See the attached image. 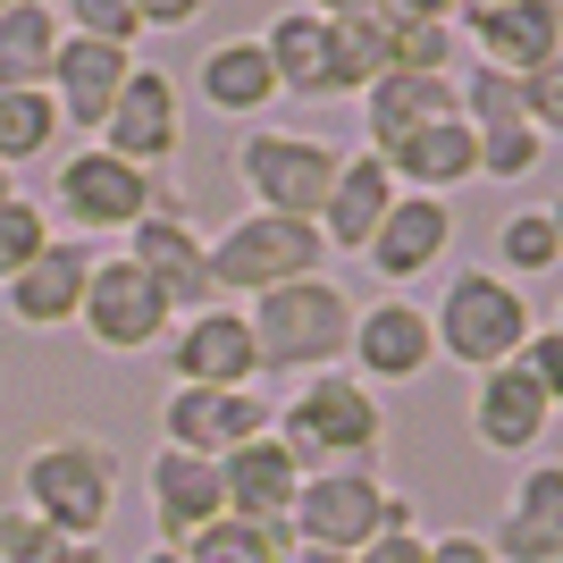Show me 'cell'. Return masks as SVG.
I'll return each mask as SVG.
<instances>
[{"mask_svg": "<svg viewBox=\"0 0 563 563\" xmlns=\"http://www.w3.org/2000/svg\"><path fill=\"white\" fill-rule=\"evenodd\" d=\"M186 555L194 563H295V539H286L278 521H235V514H219L211 530H194V539H186Z\"/></svg>", "mask_w": 563, "mask_h": 563, "instance_id": "cell-30", "label": "cell"}, {"mask_svg": "<svg viewBox=\"0 0 563 563\" xmlns=\"http://www.w3.org/2000/svg\"><path fill=\"white\" fill-rule=\"evenodd\" d=\"M202 9H211V0H135L143 34H186V25H202Z\"/></svg>", "mask_w": 563, "mask_h": 563, "instance_id": "cell-38", "label": "cell"}, {"mask_svg": "<svg viewBox=\"0 0 563 563\" xmlns=\"http://www.w3.org/2000/svg\"><path fill=\"white\" fill-rule=\"evenodd\" d=\"M378 9H396V18H421V25H454V18H463V0H378Z\"/></svg>", "mask_w": 563, "mask_h": 563, "instance_id": "cell-41", "label": "cell"}, {"mask_svg": "<svg viewBox=\"0 0 563 563\" xmlns=\"http://www.w3.org/2000/svg\"><path fill=\"white\" fill-rule=\"evenodd\" d=\"M329 235L320 219H286V211H235L228 228L211 235V286L228 303H253L269 286H295L311 269H329Z\"/></svg>", "mask_w": 563, "mask_h": 563, "instance_id": "cell-5", "label": "cell"}, {"mask_svg": "<svg viewBox=\"0 0 563 563\" xmlns=\"http://www.w3.org/2000/svg\"><path fill=\"white\" fill-rule=\"evenodd\" d=\"M496 261H505V278H547L563 261V235H555V219H547V202H521V211H505L496 219Z\"/></svg>", "mask_w": 563, "mask_h": 563, "instance_id": "cell-31", "label": "cell"}, {"mask_svg": "<svg viewBox=\"0 0 563 563\" xmlns=\"http://www.w3.org/2000/svg\"><path fill=\"white\" fill-rule=\"evenodd\" d=\"M168 387H261V345H253V320L244 303H202V311H177L168 329Z\"/></svg>", "mask_w": 563, "mask_h": 563, "instance_id": "cell-11", "label": "cell"}, {"mask_svg": "<svg viewBox=\"0 0 563 563\" xmlns=\"http://www.w3.org/2000/svg\"><path fill=\"white\" fill-rule=\"evenodd\" d=\"M18 505L34 521H51L59 539L93 547L118 514V454L101 438H85V429H51L18 463Z\"/></svg>", "mask_w": 563, "mask_h": 563, "instance_id": "cell-2", "label": "cell"}, {"mask_svg": "<svg viewBox=\"0 0 563 563\" xmlns=\"http://www.w3.org/2000/svg\"><path fill=\"white\" fill-rule=\"evenodd\" d=\"M555 404L521 362H496V371L471 378V446L479 454H539Z\"/></svg>", "mask_w": 563, "mask_h": 563, "instance_id": "cell-18", "label": "cell"}, {"mask_svg": "<svg viewBox=\"0 0 563 563\" xmlns=\"http://www.w3.org/2000/svg\"><path fill=\"white\" fill-rule=\"evenodd\" d=\"M303 9H320V18H336V25H345V18H371L378 0H303Z\"/></svg>", "mask_w": 563, "mask_h": 563, "instance_id": "cell-42", "label": "cell"}, {"mask_svg": "<svg viewBox=\"0 0 563 563\" xmlns=\"http://www.w3.org/2000/svg\"><path fill=\"white\" fill-rule=\"evenodd\" d=\"M295 563H353V555H329V547H295Z\"/></svg>", "mask_w": 563, "mask_h": 563, "instance_id": "cell-44", "label": "cell"}, {"mask_svg": "<svg viewBox=\"0 0 563 563\" xmlns=\"http://www.w3.org/2000/svg\"><path fill=\"white\" fill-rule=\"evenodd\" d=\"M555 329H563V303H555Z\"/></svg>", "mask_w": 563, "mask_h": 563, "instance_id": "cell-49", "label": "cell"}, {"mask_svg": "<svg viewBox=\"0 0 563 563\" xmlns=\"http://www.w3.org/2000/svg\"><path fill=\"white\" fill-rule=\"evenodd\" d=\"M0 563H76V539H59L51 521L9 505V514H0Z\"/></svg>", "mask_w": 563, "mask_h": 563, "instance_id": "cell-35", "label": "cell"}, {"mask_svg": "<svg viewBox=\"0 0 563 563\" xmlns=\"http://www.w3.org/2000/svg\"><path fill=\"white\" fill-rule=\"evenodd\" d=\"M471 9H505V0H463V18H471Z\"/></svg>", "mask_w": 563, "mask_h": 563, "instance_id": "cell-46", "label": "cell"}, {"mask_svg": "<svg viewBox=\"0 0 563 563\" xmlns=\"http://www.w3.org/2000/svg\"><path fill=\"white\" fill-rule=\"evenodd\" d=\"M59 101L34 85V93H0V168H25L43 161V152H59Z\"/></svg>", "mask_w": 563, "mask_h": 563, "instance_id": "cell-29", "label": "cell"}, {"mask_svg": "<svg viewBox=\"0 0 563 563\" xmlns=\"http://www.w3.org/2000/svg\"><path fill=\"white\" fill-rule=\"evenodd\" d=\"M521 101H530V126H539L547 143H563V51L521 76Z\"/></svg>", "mask_w": 563, "mask_h": 563, "instance_id": "cell-37", "label": "cell"}, {"mask_svg": "<svg viewBox=\"0 0 563 563\" xmlns=\"http://www.w3.org/2000/svg\"><path fill=\"white\" fill-rule=\"evenodd\" d=\"M126 261H143V269H152V286L168 295V311L219 303V286H211V235L186 219V194H177V186L161 194V211L126 235Z\"/></svg>", "mask_w": 563, "mask_h": 563, "instance_id": "cell-15", "label": "cell"}, {"mask_svg": "<svg viewBox=\"0 0 563 563\" xmlns=\"http://www.w3.org/2000/svg\"><path fill=\"white\" fill-rule=\"evenodd\" d=\"M261 51H269V68H278V93H295V101H353L336 18H320V9L295 0V9H278V18L261 25Z\"/></svg>", "mask_w": 563, "mask_h": 563, "instance_id": "cell-16", "label": "cell"}, {"mask_svg": "<svg viewBox=\"0 0 563 563\" xmlns=\"http://www.w3.org/2000/svg\"><path fill=\"white\" fill-rule=\"evenodd\" d=\"M378 530H421L412 496H396L378 471H311L295 514H286V539L329 547V555H362Z\"/></svg>", "mask_w": 563, "mask_h": 563, "instance_id": "cell-6", "label": "cell"}, {"mask_svg": "<svg viewBox=\"0 0 563 563\" xmlns=\"http://www.w3.org/2000/svg\"><path fill=\"white\" fill-rule=\"evenodd\" d=\"M496 563H563V463H521L514 479V505H505V521L488 530Z\"/></svg>", "mask_w": 563, "mask_h": 563, "instance_id": "cell-23", "label": "cell"}, {"mask_svg": "<svg viewBox=\"0 0 563 563\" xmlns=\"http://www.w3.org/2000/svg\"><path fill=\"white\" fill-rule=\"evenodd\" d=\"M161 194H168V177L118 161V152H101V143H76L68 161L51 168V211L68 219L85 244H93V235H135L143 219L161 211Z\"/></svg>", "mask_w": 563, "mask_h": 563, "instance_id": "cell-7", "label": "cell"}, {"mask_svg": "<svg viewBox=\"0 0 563 563\" xmlns=\"http://www.w3.org/2000/svg\"><path fill=\"white\" fill-rule=\"evenodd\" d=\"M269 438L303 463V479L311 471H378V454H387V404L353 371H311V378H295V396H278Z\"/></svg>", "mask_w": 563, "mask_h": 563, "instance_id": "cell-1", "label": "cell"}, {"mask_svg": "<svg viewBox=\"0 0 563 563\" xmlns=\"http://www.w3.org/2000/svg\"><path fill=\"white\" fill-rule=\"evenodd\" d=\"M93 143L118 152V161H135V168H152V177L177 168V152H186V93H177V76L161 59H135Z\"/></svg>", "mask_w": 563, "mask_h": 563, "instance_id": "cell-9", "label": "cell"}, {"mask_svg": "<svg viewBox=\"0 0 563 563\" xmlns=\"http://www.w3.org/2000/svg\"><path fill=\"white\" fill-rule=\"evenodd\" d=\"M76 329L93 336L101 353H152V345H168L177 311H168V295L152 286V269H143V261L118 253V261H93V286H85Z\"/></svg>", "mask_w": 563, "mask_h": 563, "instance_id": "cell-10", "label": "cell"}, {"mask_svg": "<svg viewBox=\"0 0 563 563\" xmlns=\"http://www.w3.org/2000/svg\"><path fill=\"white\" fill-rule=\"evenodd\" d=\"M143 505H152V530H161V547H186L194 530H211V521L228 514L219 463H202V454H177V446H161L152 463H143Z\"/></svg>", "mask_w": 563, "mask_h": 563, "instance_id": "cell-20", "label": "cell"}, {"mask_svg": "<svg viewBox=\"0 0 563 563\" xmlns=\"http://www.w3.org/2000/svg\"><path fill=\"white\" fill-rule=\"evenodd\" d=\"M194 93H202V110L235 118V126H261L269 101H286L278 68H269V51H261V34H228V43L202 51V59H194Z\"/></svg>", "mask_w": 563, "mask_h": 563, "instance_id": "cell-22", "label": "cell"}, {"mask_svg": "<svg viewBox=\"0 0 563 563\" xmlns=\"http://www.w3.org/2000/svg\"><path fill=\"white\" fill-rule=\"evenodd\" d=\"M378 161L396 168V186L404 194H463V186H479V126H471L463 110H446V118H429V126H412V135L396 143V152H378Z\"/></svg>", "mask_w": 563, "mask_h": 563, "instance_id": "cell-21", "label": "cell"}, {"mask_svg": "<svg viewBox=\"0 0 563 563\" xmlns=\"http://www.w3.org/2000/svg\"><path fill=\"white\" fill-rule=\"evenodd\" d=\"M59 43H68L59 0L0 9V93H34V85H51V59H59Z\"/></svg>", "mask_w": 563, "mask_h": 563, "instance_id": "cell-28", "label": "cell"}, {"mask_svg": "<svg viewBox=\"0 0 563 563\" xmlns=\"http://www.w3.org/2000/svg\"><path fill=\"white\" fill-rule=\"evenodd\" d=\"M0 9H25V0H0Z\"/></svg>", "mask_w": 563, "mask_h": 563, "instance_id": "cell-48", "label": "cell"}, {"mask_svg": "<svg viewBox=\"0 0 563 563\" xmlns=\"http://www.w3.org/2000/svg\"><path fill=\"white\" fill-rule=\"evenodd\" d=\"M278 421V396H261V387H168L161 396V446L177 454H235L244 438H269Z\"/></svg>", "mask_w": 563, "mask_h": 563, "instance_id": "cell-12", "label": "cell"}, {"mask_svg": "<svg viewBox=\"0 0 563 563\" xmlns=\"http://www.w3.org/2000/svg\"><path fill=\"white\" fill-rule=\"evenodd\" d=\"M454 110V76H378L371 93H362V143L371 152H396L412 126Z\"/></svg>", "mask_w": 563, "mask_h": 563, "instance_id": "cell-27", "label": "cell"}, {"mask_svg": "<svg viewBox=\"0 0 563 563\" xmlns=\"http://www.w3.org/2000/svg\"><path fill=\"white\" fill-rule=\"evenodd\" d=\"M353 295L329 278V269H311L295 286H269L244 303L253 320V345H261V378H311V371H345V345H353Z\"/></svg>", "mask_w": 563, "mask_h": 563, "instance_id": "cell-3", "label": "cell"}, {"mask_svg": "<svg viewBox=\"0 0 563 563\" xmlns=\"http://www.w3.org/2000/svg\"><path fill=\"white\" fill-rule=\"evenodd\" d=\"M547 161V135L521 118V126H479V177H496V186H521V177H539Z\"/></svg>", "mask_w": 563, "mask_h": 563, "instance_id": "cell-33", "label": "cell"}, {"mask_svg": "<svg viewBox=\"0 0 563 563\" xmlns=\"http://www.w3.org/2000/svg\"><path fill=\"white\" fill-rule=\"evenodd\" d=\"M135 563H194V555H186V547H143Z\"/></svg>", "mask_w": 563, "mask_h": 563, "instance_id": "cell-43", "label": "cell"}, {"mask_svg": "<svg viewBox=\"0 0 563 563\" xmlns=\"http://www.w3.org/2000/svg\"><path fill=\"white\" fill-rule=\"evenodd\" d=\"M454 34L471 43V59H488L505 76H530L539 59L563 51V0H505V9H471L454 18Z\"/></svg>", "mask_w": 563, "mask_h": 563, "instance_id": "cell-19", "label": "cell"}, {"mask_svg": "<svg viewBox=\"0 0 563 563\" xmlns=\"http://www.w3.org/2000/svg\"><path fill=\"white\" fill-rule=\"evenodd\" d=\"M429 329H438V362L479 378V371H496V362H514L530 345L539 311H530V295L505 269H454L438 311H429Z\"/></svg>", "mask_w": 563, "mask_h": 563, "instance_id": "cell-4", "label": "cell"}, {"mask_svg": "<svg viewBox=\"0 0 563 563\" xmlns=\"http://www.w3.org/2000/svg\"><path fill=\"white\" fill-rule=\"evenodd\" d=\"M353 563H429V530H378Z\"/></svg>", "mask_w": 563, "mask_h": 563, "instance_id": "cell-39", "label": "cell"}, {"mask_svg": "<svg viewBox=\"0 0 563 563\" xmlns=\"http://www.w3.org/2000/svg\"><path fill=\"white\" fill-rule=\"evenodd\" d=\"M454 110H463L471 126H521L530 101H521V76L488 68V59H463V68H454Z\"/></svg>", "mask_w": 563, "mask_h": 563, "instance_id": "cell-32", "label": "cell"}, {"mask_svg": "<svg viewBox=\"0 0 563 563\" xmlns=\"http://www.w3.org/2000/svg\"><path fill=\"white\" fill-rule=\"evenodd\" d=\"M9 194H18V168H0V202H9Z\"/></svg>", "mask_w": 563, "mask_h": 563, "instance_id": "cell-45", "label": "cell"}, {"mask_svg": "<svg viewBox=\"0 0 563 563\" xmlns=\"http://www.w3.org/2000/svg\"><path fill=\"white\" fill-rule=\"evenodd\" d=\"M396 168L378 161L371 143H362V152H345V161H336V186H329V202H320V235H329V253H362V244H371V228L387 211H396Z\"/></svg>", "mask_w": 563, "mask_h": 563, "instance_id": "cell-26", "label": "cell"}, {"mask_svg": "<svg viewBox=\"0 0 563 563\" xmlns=\"http://www.w3.org/2000/svg\"><path fill=\"white\" fill-rule=\"evenodd\" d=\"M454 235H463V219H454L446 194H396V211L371 228L362 261H371V278L387 286V295H404V286H421L438 261H454Z\"/></svg>", "mask_w": 563, "mask_h": 563, "instance_id": "cell-13", "label": "cell"}, {"mask_svg": "<svg viewBox=\"0 0 563 563\" xmlns=\"http://www.w3.org/2000/svg\"><path fill=\"white\" fill-rule=\"evenodd\" d=\"M43 244H51V211H43V202H25V194H9V202H0V286L18 278Z\"/></svg>", "mask_w": 563, "mask_h": 563, "instance_id": "cell-34", "label": "cell"}, {"mask_svg": "<svg viewBox=\"0 0 563 563\" xmlns=\"http://www.w3.org/2000/svg\"><path fill=\"white\" fill-rule=\"evenodd\" d=\"M219 488H228L235 521H278L286 530L295 496H303V463H295L278 438H244L235 454H219Z\"/></svg>", "mask_w": 563, "mask_h": 563, "instance_id": "cell-25", "label": "cell"}, {"mask_svg": "<svg viewBox=\"0 0 563 563\" xmlns=\"http://www.w3.org/2000/svg\"><path fill=\"white\" fill-rule=\"evenodd\" d=\"M126 68H135V51L93 43V34H68V43H59V59H51V85H43V93L59 101V126H85V135H101V118H110V101H118V85H126Z\"/></svg>", "mask_w": 563, "mask_h": 563, "instance_id": "cell-24", "label": "cell"}, {"mask_svg": "<svg viewBox=\"0 0 563 563\" xmlns=\"http://www.w3.org/2000/svg\"><path fill=\"white\" fill-rule=\"evenodd\" d=\"M59 25H68V34H93V43H118V51L143 43L135 0H59Z\"/></svg>", "mask_w": 563, "mask_h": 563, "instance_id": "cell-36", "label": "cell"}, {"mask_svg": "<svg viewBox=\"0 0 563 563\" xmlns=\"http://www.w3.org/2000/svg\"><path fill=\"white\" fill-rule=\"evenodd\" d=\"M93 244H85V235H51L43 253L25 261L18 278L0 286V303H9V320H18V329H76V311H85V286H93Z\"/></svg>", "mask_w": 563, "mask_h": 563, "instance_id": "cell-17", "label": "cell"}, {"mask_svg": "<svg viewBox=\"0 0 563 563\" xmlns=\"http://www.w3.org/2000/svg\"><path fill=\"white\" fill-rule=\"evenodd\" d=\"M438 362V329L412 295H378V303L353 311V345H345V371L362 387H412V378Z\"/></svg>", "mask_w": 563, "mask_h": 563, "instance_id": "cell-14", "label": "cell"}, {"mask_svg": "<svg viewBox=\"0 0 563 563\" xmlns=\"http://www.w3.org/2000/svg\"><path fill=\"white\" fill-rule=\"evenodd\" d=\"M429 563H496V547H488V530H438Z\"/></svg>", "mask_w": 563, "mask_h": 563, "instance_id": "cell-40", "label": "cell"}, {"mask_svg": "<svg viewBox=\"0 0 563 563\" xmlns=\"http://www.w3.org/2000/svg\"><path fill=\"white\" fill-rule=\"evenodd\" d=\"M76 563H101V547H76Z\"/></svg>", "mask_w": 563, "mask_h": 563, "instance_id": "cell-47", "label": "cell"}, {"mask_svg": "<svg viewBox=\"0 0 563 563\" xmlns=\"http://www.w3.org/2000/svg\"><path fill=\"white\" fill-rule=\"evenodd\" d=\"M228 161H235V177H244V194H253V211L320 219V202H329L345 152L320 143V135H303V126H244Z\"/></svg>", "mask_w": 563, "mask_h": 563, "instance_id": "cell-8", "label": "cell"}]
</instances>
